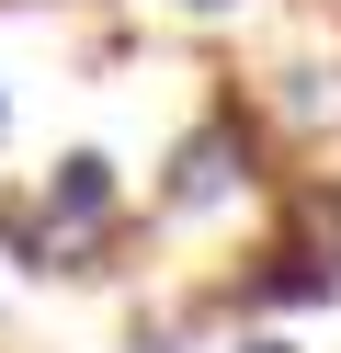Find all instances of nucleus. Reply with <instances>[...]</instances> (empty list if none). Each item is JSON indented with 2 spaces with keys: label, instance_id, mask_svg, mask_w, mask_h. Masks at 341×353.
Wrapping results in <instances>:
<instances>
[{
  "label": "nucleus",
  "instance_id": "nucleus-1",
  "mask_svg": "<svg viewBox=\"0 0 341 353\" xmlns=\"http://www.w3.org/2000/svg\"><path fill=\"white\" fill-rule=\"evenodd\" d=\"M239 183H250L239 125H194V137L171 148V183H159V205H171V216H205V205H227Z\"/></svg>",
  "mask_w": 341,
  "mask_h": 353
},
{
  "label": "nucleus",
  "instance_id": "nucleus-2",
  "mask_svg": "<svg viewBox=\"0 0 341 353\" xmlns=\"http://www.w3.org/2000/svg\"><path fill=\"white\" fill-rule=\"evenodd\" d=\"M103 216H114V160L103 148L45 171V274H57V228H103Z\"/></svg>",
  "mask_w": 341,
  "mask_h": 353
},
{
  "label": "nucleus",
  "instance_id": "nucleus-3",
  "mask_svg": "<svg viewBox=\"0 0 341 353\" xmlns=\"http://www.w3.org/2000/svg\"><path fill=\"white\" fill-rule=\"evenodd\" d=\"M182 12H205V23H216V12H239V0H182Z\"/></svg>",
  "mask_w": 341,
  "mask_h": 353
},
{
  "label": "nucleus",
  "instance_id": "nucleus-4",
  "mask_svg": "<svg viewBox=\"0 0 341 353\" xmlns=\"http://www.w3.org/2000/svg\"><path fill=\"white\" fill-rule=\"evenodd\" d=\"M239 353H285V342H239Z\"/></svg>",
  "mask_w": 341,
  "mask_h": 353
},
{
  "label": "nucleus",
  "instance_id": "nucleus-5",
  "mask_svg": "<svg viewBox=\"0 0 341 353\" xmlns=\"http://www.w3.org/2000/svg\"><path fill=\"white\" fill-rule=\"evenodd\" d=\"M0 137H12V103H0Z\"/></svg>",
  "mask_w": 341,
  "mask_h": 353
}]
</instances>
